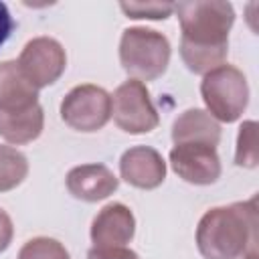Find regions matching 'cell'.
<instances>
[{
    "label": "cell",
    "mask_w": 259,
    "mask_h": 259,
    "mask_svg": "<svg viewBox=\"0 0 259 259\" xmlns=\"http://www.w3.org/2000/svg\"><path fill=\"white\" fill-rule=\"evenodd\" d=\"M182 38L180 57L188 71L204 75L225 63L229 53V30L235 22L231 2L188 0L174 4Z\"/></svg>",
    "instance_id": "1"
},
{
    "label": "cell",
    "mask_w": 259,
    "mask_h": 259,
    "mask_svg": "<svg viewBox=\"0 0 259 259\" xmlns=\"http://www.w3.org/2000/svg\"><path fill=\"white\" fill-rule=\"evenodd\" d=\"M257 196L206 210L196 227V247L204 259H243L257 251Z\"/></svg>",
    "instance_id": "2"
},
{
    "label": "cell",
    "mask_w": 259,
    "mask_h": 259,
    "mask_svg": "<svg viewBox=\"0 0 259 259\" xmlns=\"http://www.w3.org/2000/svg\"><path fill=\"white\" fill-rule=\"evenodd\" d=\"M170 55V40L154 28L130 26L121 32L119 63L132 79L142 83L158 79L168 69Z\"/></svg>",
    "instance_id": "3"
},
{
    "label": "cell",
    "mask_w": 259,
    "mask_h": 259,
    "mask_svg": "<svg viewBox=\"0 0 259 259\" xmlns=\"http://www.w3.org/2000/svg\"><path fill=\"white\" fill-rule=\"evenodd\" d=\"M200 95L206 111L225 123L237 121L249 103V85L237 67L223 63L202 75Z\"/></svg>",
    "instance_id": "4"
},
{
    "label": "cell",
    "mask_w": 259,
    "mask_h": 259,
    "mask_svg": "<svg viewBox=\"0 0 259 259\" xmlns=\"http://www.w3.org/2000/svg\"><path fill=\"white\" fill-rule=\"evenodd\" d=\"M61 119L77 132L101 130L111 117V95L99 85H77L61 101Z\"/></svg>",
    "instance_id": "5"
},
{
    "label": "cell",
    "mask_w": 259,
    "mask_h": 259,
    "mask_svg": "<svg viewBox=\"0 0 259 259\" xmlns=\"http://www.w3.org/2000/svg\"><path fill=\"white\" fill-rule=\"evenodd\" d=\"M111 115L117 127L125 134H148L160 123V115L150 99V91L138 79H127L113 91Z\"/></svg>",
    "instance_id": "6"
},
{
    "label": "cell",
    "mask_w": 259,
    "mask_h": 259,
    "mask_svg": "<svg viewBox=\"0 0 259 259\" xmlns=\"http://www.w3.org/2000/svg\"><path fill=\"white\" fill-rule=\"evenodd\" d=\"M16 63L24 73V77L36 89H42L53 85L65 73L67 53L57 38L36 36L22 47Z\"/></svg>",
    "instance_id": "7"
},
{
    "label": "cell",
    "mask_w": 259,
    "mask_h": 259,
    "mask_svg": "<svg viewBox=\"0 0 259 259\" xmlns=\"http://www.w3.org/2000/svg\"><path fill=\"white\" fill-rule=\"evenodd\" d=\"M172 170L190 184L206 186L221 176V158L217 146L208 144H174L170 150Z\"/></svg>",
    "instance_id": "8"
},
{
    "label": "cell",
    "mask_w": 259,
    "mask_h": 259,
    "mask_svg": "<svg viewBox=\"0 0 259 259\" xmlns=\"http://www.w3.org/2000/svg\"><path fill=\"white\" fill-rule=\"evenodd\" d=\"M121 178L142 190L158 188L166 178V162L162 154L150 146H134L119 158Z\"/></svg>",
    "instance_id": "9"
},
{
    "label": "cell",
    "mask_w": 259,
    "mask_h": 259,
    "mask_svg": "<svg viewBox=\"0 0 259 259\" xmlns=\"http://www.w3.org/2000/svg\"><path fill=\"white\" fill-rule=\"evenodd\" d=\"M93 247H125L136 235V217L121 202L105 204L91 223Z\"/></svg>",
    "instance_id": "10"
},
{
    "label": "cell",
    "mask_w": 259,
    "mask_h": 259,
    "mask_svg": "<svg viewBox=\"0 0 259 259\" xmlns=\"http://www.w3.org/2000/svg\"><path fill=\"white\" fill-rule=\"evenodd\" d=\"M65 184L69 194L77 200L97 202L113 194L119 186V180L105 164H81L69 170Z\"/></svg>",
    "instance_id": "11"
},
{
    "label": "cell",
    "mask_w": 259,
    "mask_h": 259,
    "mask_svg": "<svg viewBox=\"0 0 259 259\" xmlns=\"http://www.w3.org/2000/svg\"><path fill=\"white\" fill-rule=\"evenodd\" d=\"M38 105V89L24 77L16 61L0 63V113H16Z\"/></svg>",
    "instance_id": "12"
},
{
    "label": "cell",
    "mask_w": 259,
    "mask_h": 259,
    "mask_svg": "<svg viewBox=\"0 0 259 259\" xmlns=\"http://www.w3.org/2000/svg\"><path fill=\"white\" fill-rule=\"evenodd\" d=\"M174 144H208L217 146L221 142V125L206 109H186L172 123Z\"/></svg>",
    "instance_id": "13"
},
{
    "label": "cell",
    "mask_w": 259,
    "mask_h": 259,
    "mask_svg": "<svg viewBox=\"0 0 259 259\" xmlns=\"http://www.w3.org/2000/svg\"><path fill=\"white\" fill-rule=\"evenodd\" d=\"M42 127H45V113L40 103L24 111L0 113V136L8 144L14 146L30 144L42 134Z\"/></svg>",
    "instance_id": "14"
},
{
    "label": "cell",
    "mask_w": 259,
    "mask_h": 259,
    "mask_svg": "<svg viewBox=\"0 0 259 259\" xmlns=\"http://www.w3.org/2000/svg\"><path fill=\"white\" fill-rule=\"evenodd\" d=\"M26 174H28L26 156L12 146L0 144V192H8L20 186Z\"/></svg>",
    "instance_id": "15"
},
{
    "label": "cell",
    "mask_w": 259,
    "mask_h": 259,
    "mask_svg": "<svg viewBox=\"0 0 259 259\" xmlns=\"http://www.w3.org/2000/svg\"><path fill=\"white\" fill-rule=\"evenodd\" d=\"M259 162V146H257V123L253 119L243 121L237 136L235 164L243 168H255Z\"/></svg>",
    "instance_id": "16"
},
{
    "label": "cell",
    "mask_w": 259,
    "mask_h": 259,
    "mask_svg": "<svg viewBox=\"0 0 259 259\" xmlns=\"http://www.w3.org/2000/svg\"><path fill=\"white\" fill-rule=\"evenodd\" d=\"M16 259H71L65 245L51 237H34L26 241Z\"/></svg>",
    "instance_id": "17"
},
{
    "label": "cell",
    "mask_w": 259,
    "mask_h": 259,
    "mask_svg": "<svg viewBox=\"0 0 259 259\" xmlns=\"http://www.w3.org/2000/svg\"><path fill=\"white\" fill-rule=\"evenodd\" d=\"M119 8L130 16V18H150V20H164L174 12V4L170 2H138V4H125L121 2Z\"/></svg>",
    "instance_id": "18"
},
{
    "label": "cell",
    "mask_w": 259,
    "mask_h": 259,
    "mask_svg": "<svg viewBox=\"0 0 259 259\" xmlns=\"http://www.w3.org/2000/svg\"><path fill=\"white\" fill-rule=\"evenodd\" d=\"M87 259H140L136 251L127 247H91Z\"/></svg>",
    "instance_id": "19"
},
{
    "label": "cell",
    "mask_w": 259,
    "mask_h": 259,
    "mask_svg": "<svg viewBox=\"0 0 259 259\" xmlns=\"http://www.w3.org/2000/svg\"><path fill=\"white\" fill-rule=\"evenodd\" d=\"M12 237H14V225H12V219L8 217V212L4 208H0V253L6 251L12 243Z\"/></svg>",
    "instance_id": "20"
},
{
    "label": "cell",
    "mask_w": 259,
    "mask_h": 259,
    "mask_svg": "<svg viewBox=\"0 0 259 259\" xmlns=\"http://www.w3.org/2000/svg\"><path fill=\"white\" fill-rule=\"evenodd\" d=\"M12 28H14V18L10 16L8 6L4 2H0V47L8 40Z\"/></svg>",
    "instance_id": "21"
},
{
    "label": "cell",
    "mask_w": 259,
    "mask_h": 259,
    "mask_svg": "<svg viewBox=\"0 0 259 259\" xmlns=\"http://www.w3.org/2000/svg\"><path fill=\"white\" fill-rule=\"evenodd\" d=\"M243 259H257V251H251L249 255H245Z\"/></svg>",
    "instance_id": "22"
}]
</instances>
